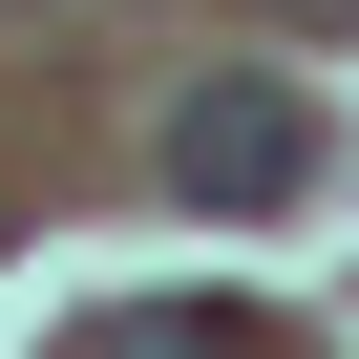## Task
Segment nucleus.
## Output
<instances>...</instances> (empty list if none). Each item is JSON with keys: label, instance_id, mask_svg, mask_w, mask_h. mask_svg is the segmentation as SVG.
Returning <instances> with one entry per match:
<instances>
[{"label": "nucleus", "instance_id": "obj_1", "mask_svg": "<svg viewBox=\"0 0 359 359\" xmlns=\"http://www.w3.org/2000/svg\"><path fill=\"white\" fill-rule=\"evenodd\" d=\"M169 191H191V212H275V191H317V106H296L275 64H212L191 106H169Z\"/></svg>", "mask_w": 359, "mask_h": 359}, {"label": "nucleus", "instance_id": "obj_2", "mask_svg": "<svg viewBox=\"0 0 359 359\" xmlns=\"http://www.w3.org/2000/svg\"><path fill=\"white\" fill-rule=\"evenodd\" d=\"M85 359H254V338H233V317H106Z\"/></svg>", "mask_w": 359, "mask_h": 359}, {"label": "nucleus", "instance_id": "obj_3", "mask_svg": "<svg viewBox=\"0 0 359 359\" xmlns=\"http://www.w3.org/2000/svg\"><path fill=\"white\" fill-rule=\"evenodd\" d=\"M296 22H338V0H296Z\"/></svg>", "mask_w": 359, "mask_h": 359}]
</instances>
